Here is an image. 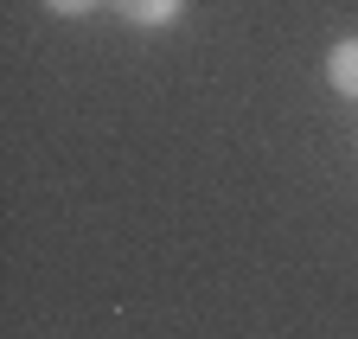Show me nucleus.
<instances>
[{
  "label": "nucleus",
  "mask_w": 358,
  "mask_h": 339,
  "mask_svg": "<svg viewBox=\"0 0 358 339\" xmlns=\"http://www.w3.org/2000/svg\"><path fill=\"white\" fill-rule=\"evenodd\" d=\"M109 7L128 20V26H173L186 13V0H109Z\"/></svg>",
  "instance_id": "nucleus-1"
},
{
  "label": "nucleus",
  "mask_w": 358,
  "mask_h": 339,
  "mask_svg": "<svg viewBox=\"0 0 358 339\" xmlns=\"http://www.w3.org/2000/svg\"><path fill=\"white\" fill-rule=\"evenodd\" d=\"M327 83L339 96H358V38H339V45L327 52Z\"/></svg>",
  "instance_id": "nucleus-2"
},
{
  "label": "nucleus",
  "mask_w": 358,
  "mask_h": 339,
  "mask_svg": "<svg viewBox=\"0 0 358 339\" xmlns=\"http://www.w3.org/2000/svg\"><path fill=\"white\" fill-rule=\"evenodd\" d=\"M45 7H52V13H64V20H77V13H90V7H96V0H45Z\"/></svg>",
  "instance_id": "nucleus-3"
}]
</instances>
